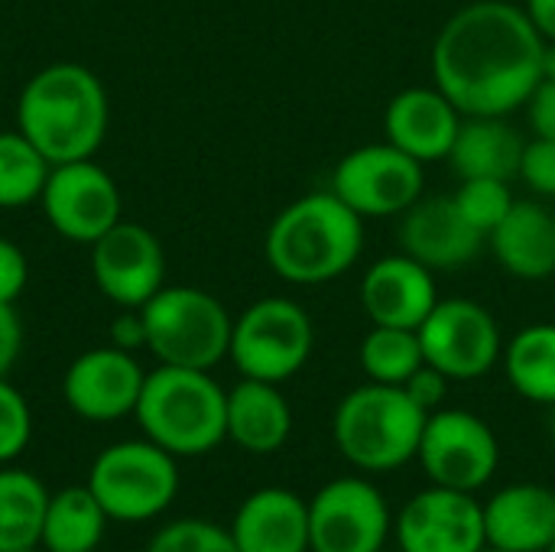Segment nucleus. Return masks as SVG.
<instances>
[{
	"instance_id": "15",
	"label": "nucleus",
	"mask_w": 555,
	"mask_h": 552,
	"mask_svg": "<svg viewBox=\"0 0 555 552\" xmlns=\"http://www.w3.org/2000/svg\"><path fill=\"white\" fill-rule=\"evenodd\" d=\"M146 371L117 345L91 348L78 355L62 374V400L65 407L88 423H114L133 416Z\"/></svg>"
},
{
	"instance_id": "11",
	"label": "nucleus",
	"mask_w": 555,
	"mask_h": 552,
	"mask_svg": "<svg viewBox=\"0 0 555 552\" xmlns=\"http://www.w3.org/2000/svg\"><path fill=\"white\" fill-rule=\"evenodd\" d=\"M426 169L393 143H367L341 156L332 192L361 218H393L423 198Z\"/></svg>"
},
{
	"instance_id": "38",
	"label": "nucleus",
	"mask_w": 555,
	"mask_h": 552,
	"mask_svg": "<svg viewBox=\"0 0 555 552\" xmlns=\"http://www.w3.org/2000/svg\"><path fill=\"white\" fill-rule=\"evenodd\" d=\"M111 345H117L124 351L146 348V329H143L140 309H124V316H117L111 322Z\"/></svg>"
},
{
	"instance_id": "43",
	"label": "nucleus",
	"mask_w": 555,
	"mask_h": 552,
	"mask_svg": "<svg viewBox=\"0 0 555 552\" xmlns=\"http://www.w3.org/2000/svg\"><path fill=\"white\" fill-rule=\"evenodd\" d=\"M16 552H46L42 547H33V550H16Z\"/></svg>"
},
{
	"instance_id": "46",
	"label": "nucleus",
	"mask_w": 555,
	"mask_h": 552,
	"mask_svg": "<svg viewBox=\"0 0 555 552\" xmlns=\"http://www.w3.org/2000/svg\"><path fill=\"white\" fill-rule=\"evenodd\" d=\"M553 211H555V208H553Z\"/></svg>"
},
{
	"instance_id": "29",
	"label": "nucleus",
	"mask_w": 555,
	"mask_h": 552,
	"mask_svg": "<svg viewBox=\"0 0 555 552\" xmlns=\"http://www.w3.org/2000/svg\"><path fill=\"white\" fill-rule=\"evenodd\" d=\"M52 163L20 133L0 130V208L39 202Z\"/></svg>"
},
{
	"instance_id": "17",
	"label": "nucleus",
	"mask_w": 555,
	"mask_h": 552,
	"mask_svg": "<svg viewBox=\"0 0 555 552\" xmlns=\"http://www.w3.org/2000/svg\"><path fill=\"white\" fill-rule=\"evenodd\" d=\"M400 251L433 273L439 270H462L468 267L481 247L485 234L459 211L452 195H423L400 215Z\"/></svg>"
},
{
	"instance_id": "7",
	"label": "nucleus",
	"mask_w": 555,
	"mask_h": 552,
	"mask_svg": "<svg viewBox=\"0 0 555 552\" xmlns=\"http://www.w3.org/2000/svg\"><path fill=\"white\" fill-rule=\"evenodd\" d=\"M85 485L104 508L107 521L146 524L172 508L182 478L176 455L143 436L98 452Z\"/></svg>"
},
{
	"instance_id": "6",
	"label": "nucleus",
	"mask_w": 555,
	"mask_h": 552,
	"mask_svg": "<svg viewBox=\"0 0 555 552\" xmlns=\"http://www.w3.org/2000/svg\"><path fill=\"white\" fill-rule=\"evenodd\" d=\"M146 348L159 364L211 371L228 358L234 319L224 303L198 286H163L140 306Z\"/></svg>"
},
{
	"instance_id": "39",
	"label": "nucleus",
	"mask_w": 555,
	"mask_h": 552,
	"mask_svg": "<svg viewBox=\"0 0 555 552\" xmlns=\"http://www.w3.org/2000/svg\"><path fill=\"white\" fill-rule=\"evenodd\" d=\"M524 10H527L530 23L537 26V33L546 42H555V0H527Z\"/></svg>"
},
{
	"instance_id": "20",
	"label": "nucleus",
	"mask_w": 555,
	"mask_h": 552,
	"mask_svg": "<svg viewBox=\"0 0 555 552\" xmlns=\"http://www.w3.org/2000/svg\"><path fill=\"white\" fill-rule=\"evenodd\" d=\"M241 552H309V501L286 488L247 495L231 521Z\"/></svg>"
},
{
	"instance_id": "18",
	"label": "nucleus",
	"mask_w": 555,
	"mask_h": 552,
	"mask_svg": "<svg viewBox=\"0 0 555 552\" xmlns=\"http://www.w3.org/2000/svg\"><path fill=\"white\" fill-rule=\"evenodd\" d=\"M436 303V273L403 251L374 260L361 280V309L371 325L420 329Z\"/></svg>"
},
{
	"instance_id": "9",
	"label": "nucleus",
	"mask_w": 555,
	"mask_h": 552,
	"mask_svg": "<svg viewBox=\"0 0 555 552\" xmlns=\"http://www.w3.org/2000/svg\"><path fill=\"white\" fill-rule=\"evenodd\" d=\"M416 462L433 485L478 495L498 475L501 442L478 413L442 407L426 420Z\"/></svg>"
},
{
	"instance_id": "5",
	"label": "nucleus",
	"mask_w": 555,
	"mask_h": 552,
	"mask_svg": "<svg viewBox=\"0 0 555 552\" xmlns=\"http://www.w3.org/2000/svg\"><path fill=\"white\" fill-rule=\"evenodd\" d=\"M426 420L429 413L403 387L367 381L335 407L332 436L354 468L384 475L416 459Z\"/></svg>"
},
{
	"instance_id": "40",
	"label": "nucleus",
	"mask_w": 555,
	"mask_h": 552,
	"mask_svg": "<svg viewBox=\"0 0 555 552\" xmlns=\"http://www.w3.org/2000/svg\"><path fill=\"white\" fill-rule=\"evenodd\" d=\"M540 78H555V42H543V59H540Z\"/></svg>"
},
{
	"instance_id": "13",
	"label": "nucleus",
	"mask_w": 555,
	"mask_h": 552,
	"mask_svg": "<svg viewBox=\"0 0 555 552\" xmlns=\"http://www.w3.org/2000/svg\"><path fill=\"white\" fill-rule=\"evenodd\" d=\"M46 221L75 244H94L120 221V189L114 176L91 159H72L49 169L39 195Z\"/></svg>"
},
{
	"instance_id": "37",
	"label": "nucleus",
	"mask_w": 555,
	"mask_h": 552,
	"mask_svg": "<svg viewBox=\"0 0 555 552\" xmlns=\"http://www.w3.org/2000/svg\"><path fill=\"white\" fill-rule=\"evenodd\" d=\"M23 351V322L13 303H0V377H7Z\"/></svg>"
},
{
	"instance_id": "19",
	"label": "nucleus",
	"mask_w": 555,
	"mask_h": 552,
	"mask_svg": "<svg viewBox=\"0 0 555 552\" xmlns=\"http://www.w3.org/2000/svg\"><path fill=\"white\" fill-rule=\"evenodd\" d=\"M462 117L465 114L436 85H416L390 98L384 111V133L387 143H393L397 150L410 153L426 166L436 159H449Z\"/></svg>"
},
{
	"instance_id": "2",
	"label": "nucleus",
	"mask_w": 555,
	"mask_h": 552,
	"mask_svg": "<svg viewBox=\"0 0 555 552\" xmlns=\"http://www.w3.org/2000/svg\"><path fill=\"white\" fill-rule=\"evenodd\" d=\"M107 91L101 78L75 62L39 68L20 91L16 130L52 163L91 159L107 137Z\"/></svg>"
},
{
	"instance_id": "22",
	"label": "nucleus",
	"mask_w": 555,
	"mask_h": 552,
	"mask_svg": "<svg viewBox=\"0 0 555 552\" xmlns=\"http://www.w3.org/2000/svg\"><path fill=\"white\" fill-rule=\"evenodd\" d=\"M488 244L511 277L546 280L555 273V211L543 202L517 198Z\"/></svg>"
},
{
	"instance_id": "3",
	"label": "nucleus",
	"mask_w": 555,
	"mask_h": 552,
	"mask_svg": "<svg viewBox=\"0 0 555 552\" xmlns=\"http://www.w3.org/2000/svg\"><path fill=\"white\" fill-rule=\"evenodd\" d=\"M364 251V218L332 189L289 202L267 228L263 254L270 270L296 286L332 283Z\"/></svg>"
},
{
	"instance_id": "45",
	"label": "nucleus",
	"mask_w": 555,
	"mask_h": 552,
	"mask_svg": "<svg viewBox=\"0 0 555 552\" xmlns=\"http://www.w3.org/2000/svg\"><path fill=\"white\" fill-rule=\"evenodd\" d=\"M380 552H384V550H380Z\"/></svg>"
},
{
	"instance_id": "42",
	"label": "nucleus",
	"mask_w": 555,
	"mask_h": 552,
	"mask_svg": "<svg viewBox=\"0 0 555 552\" xmlns=\"http://www.w3.org/2000/svg\"><path fill=\"white\" fill-rule=\"evenodd\" d=\"M478 552H507V550H498V547H485V550H478Z\"/></svg>"
},
{
	"instance_id": "31",
	"label": "nucleus",
	"mask_w": 555,
	"mask_h": 552,
	"mask_svg": "<svg viewBox=\"0 0 555 552\" xmlns=\"http://www.w3.org/2000/svg\"><path fill=\"white\" fill-rule=\"evenodd\" d=\"M146 552H241L231 530L211 524V521H172L166 524L153 540Z\"/></svg>"
},
{
	"instance_id": "26",
	"label": "nucleus",
	"mask_w": 555,
	"mask_h": 552,
	"mask_svg": "<svg viewBox=\"0 0 555 552\" xmlns=\"http://www.w3.org/2000/svg\"><path fill=\"white\" fill-rule=\"evenodd\" d=\"M49 498L33 472L0 465V552L39 547Z\"/></svg>"
},
{
	"instance_id": "16",
	"label": "nucleus",
	"mask_w": 555,
	"mask_h": 552,
	"mask_svg": "<svg viewBox=\"0 0 555 552\" xmlns=\"http://www.w3.org/2000/svg\"><path fill=\"white\" fill-rule=\"evenodd\" d=\"M393 530L400 552H478L488 547L485 504L475 495L439 485L413 495Z\"/></svg>"
},
{
	"instance_id": "33",
	"label": "nucleus",
	"mask_w": 555,
	"mask_h": 552,
	"mask_svg": "<svg viewBox=\"0 0 555 552\" xmlns=\"http://www.w3.org/2000/svg\"><path fill=\"white\" fill-rule=\"evenodd\" d=\"M537 195L555 202V140L533 137L524 146L520 156V172H517Z\"/></svg>"
},
{
	"instance_id": "35",
	"label": "nucleus",
	"mask_w": 555,
	"mask_h": 552,
	"mask_svg": "<svg viewBox=\"0 0 555 552\" xmlns=\"http://www.w3.org/2000/svg\"><path fill=\"white\" fill-rule=\"evenodd\" d=\"M449 384H452V381H449L439 368L423 364V368L403 384V390L410 394V400H413L416 407H423L426 413H436V410H442V403H446Z\"/></svg>"
},
{
	"instance_id": "34",
	"label": "nucleus",
	"mask_w": 555,
	"mask_h": 552,
	"mask_svg": "<svg viewBox=\"0 0 555 552\" xmlns=\"http://www.w3.org/2000/svg\"><path fill=\"white\" fill-rule=\"evenodd\" d=\"M29 280V260L20 244L0 238V303H16Z\"/></svg>"
},
{
	"instance_id": "27",
	"label": "nucleus",
	"mask_w": 555,
	"mask_h": 552,
	"mask_svg": "<svg viewBox=\"0 0 555 552\" xmlns=\"http://www.w3.org/2000/svg\"><path fill=\"white\" fill-rule=\"evenodd\" d=\"M504 371L511 387L533 403H555V325L537 322L504 345Z\"/></svg>"
},
{
	"instance_id": "25",
	"label": "nucleus",
	"mask_w": 555,
	"mask_h": 552,
	"mask_svg": "<svg viewBox=\"0 0 555 552\" xmlns=\"http://www.w3.org/2000/svg\"><path fill=\"white\" fill-rule=\"evenodd\" d=\"M104 508L88 491V485H75L49 498L39 547L46 552H94L104 540Z\"/></svg>"
},
{
	"instance_id": "14",
	"label": "nucleus",
	"mask_w": 555,
	"mask_h": 552,
	"mask_svg": "<svg viewBox=\"0 0 555 552\" xmlns=\"http://www.w3.org/2000/svg\"><path fill=\"white\" fill-rule=\"evenodd\" d=\"M91 277L101 296L120 309H140L166 286L159 238L137 221H117L91 244Z\"/></svg>"
},
{
	"instance_id": "28",
	"label": "nucleus",
	"mask_w": 555,
	"mask_h": 552,
	"mask_svg": "<svg viewBox=\"0 0 555 552\" xmlns=\"http://www.w3.org/2000/svg\"><path fill=\"white\" fill-rule=\"evenodd\" d=\"M361 371L374 384L403 387L423 364V345L416 329H393V325H371L358 348Z\"/></svg>"
},
{
	"instance_id": "23",
	"label": "nucleus",
	"mask_w": 555,
	"mask_h": 552,
	"mask_svg": "<svg viewBox=\"0 0 555 552\" xmlns=\"http://www.w3.org/2000/svg\"><path fill=\"white\" fill-rule=\"evenodd\" d=\"M293 433V410L289 400L280 394V384L241 377L228 390V439L250 452L270 455L286 446Z\"/></svg>"
},
{
	"instance_id": "21",
	"label": "nucleus",
	"mask_w": 555,
	"mask_h": 552,
	"mask_svg": "<svg viewBox=\"0 0 555 552\" xmlns=\"http://www.w3.org/2000/svg\"><path fill=\"white\" fill-rule=\"evenodd\" d=\"M488 547L546 552L555 540V491L543 485H507L485 504Z\"/></svg>"
},
{
	"instance_id": "30",
	"label": "nucleus",
	"mask_w": 555,
	"mask_h": 552,
	"mask_svg": "<svg viewBox=\"0 0 555 552\" xmlns=\"http://www.w3.org/2000/svg\"><path fill=\"white\" fill-rule=\"evenodd\" d=\"M459 211L488 238L501 221L504 215L511 211V205L517 202L511 185L504 179H462L459 192H452Z\"/></svg>"
},
{
	"instance_id": "44",
	"label": "nucleus",
	"mask_w": 555,
	"mask_h": 552,
	"mask_svg": "<svg viewBox=\"0 0 555 552\" xmlns=\"http://www.w3.org/2000/svg\"><path fill=\"white\" fill-rule=\"evenodd\" d=\"M546 552H555V540H553V543H550V550H546Z\"/></svg>"
},
{
	"instance_id": "32",
	"label": "nucleus",
	"mask_w": 555,
	"mask_h": 552,
	"mask_svg": "<svg viewBox=\"0 0 555 552\" xmlns=\"http://www.w3.org/2000/svg\"><path fill=\"white\" fill-rule=\"evenodd\" d=\"M33 436V413L26 397L0 377V465H10L23 455Z\"/></svg>"
},
{
	"instance_id": "1",
	"label": "nucleus",
	"mask_w": 555,
	"mask_h": 552,
	"mask_svg": "<svg viewBox=\"0 0 555 552\" xmlns=\"http://www.w3.org/2000/svg\"><path fill=\"white\" fill-rule=\"evenodd\" d=\"M543 42L524 7L507 0L465 3L433 42L436 88L465 117H507L540 85Z\"/></svg>"
},
{
	"instance_id": "8",
	"label": "nucleus",
	"mask_w": 555,
	"mask_h": 552,
	"mask_svg": "<svg viewBox=\"0 0 555 552\" xmlns=\"http://www.w3.org/2000/svg\"><path fill=\"white\" fill-rule=\"evenodd\" d=\"M315 329L309 312L286 296H267L247 306L231 329L228 358L241 377L283 384L312 358Z\"/></svg>"
},
{
	"instance_id": "10",
	"label": "nucleus",
	"mask_w": 555,
	"mask_h": 552,
	"mask_svg": "<svg viewBox=\"0 0 555 552\" xmlns=\"http://www.w3.org/2000/svg\"><path fill=\"white\" fill-rule=\"evenodd\" d=\"M390 530V504L367 478H335L309 501V552H380Z\"/></svg>"
},
{
	"instance_id": "4",
	"label": "nucleus",
	"mask_w": 555,
	"mask_h": 552,
	"mask_svg": "<svg viewBox=\"0 0 555 552\" xmlns=\"http://www.w3.org/2000/svg\"><path fill=\"white\" fill-rule=\"evenodd\" d=\"M133 416L150 442L195 459L228 439V390L211 371L159 364L146 374Z\"/></svg>"
},
{
	"instance_id": "12",
	"label": "nucleus",
	"mask_w": 555,
	"mask_h": 552,
	"mask_svg": "<svg viewBox=\"0 0 555 552\" xmlns=\"http://www.w3.org/2000/svg\"><path fill=\"white\" fill-rule=\"evenodd\" d=\"M416 335L426 364L449 381H478L504 355L498 319L475 299H439Z\"/></svg>"
},
{
	"instance_id": "24",
	"label": "nucleus",
	"mask_w": 555,
	"mask_h": 552,
	"mask_svg": "<svg viewBox=\"0 0 555 552\" xmlns=\"http://www.w3.org/2000/svg\"><path fill=\"white\" fill-rule=\"evenodd\" d=\"M527 140L507 117H462L449 163L459 179H517Z\"/></svg>"
},
{
	"instance_id": "41",
	"label": "nucleus",
	"mask_w": 555,
	"mask_h": 552,
	"mask_svg": "<svg viewBox=\"0 0 555 552\" xmlns=\"http://www.w3.org/2000/svg\"><path fill=\"white\" fill-rule=\"evenodd\" d=\"M550 433H553V442H555V403H553V416H550Z\"/></svg>"
},
{
	"instance_id": "36",
	"label": "nucleus",
	"mask_w": 555,
	"mask_h": 552,
	"mask_svg": "<svg viewBox=\"0 0 555 552\" xmlns=\"http://www.w3.org/2000/svg\"><path fill=\"white\" fill-rule=\"evenodd\" d=\"M524 107H527L533 137L555 140V78H540V85L533 88Z\"/></svg>"
}]
</instances>
